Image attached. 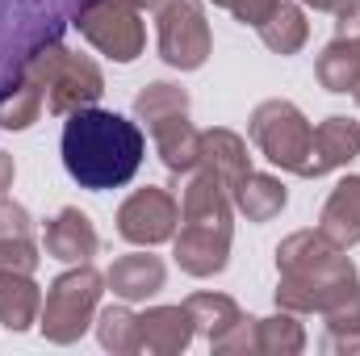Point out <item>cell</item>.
Returning <instances> with one entry per match:
<instances>
[{
    "mask_svg": "<svg viewBox=\"0 0 360 356\" xmlns=\"http://www.w3.org/2000/svg\"><path fill=\"white\" fill-rule=\"evenodd\" d=\"M143 130L109 109H76L63 126V168L80 189H122L143 164Z\"/></svg>",
    "mask_w": 360,
    "mask_h": 356,
    "instance_id": "obj_1",
    "label": "cell"
},
{
    "mask_svg": "<svg viewBox=\"0 0 360 356\" xmlns=\"http://www.w3.org/2000/svg\"><path fill=\"white\" fill-rule=\"evenodd\" d=\"M276 268H281L276 302L285 310L327 314V310L360 298L356 265L323 231H297V235H289L276 248Z\"/></svg>",
    "mask_w": 360,
    "mask_h": 356,
    "instance_id": "obj_2",
    "label": "cell"
},
{
    "mask_svg": "<svg viewBox=\"0 0 360 356\" xmlns=\"http://www.w3.org/2000/svg\"><path fill=\"white\" fill-rule=\"evenodd\" d=\"M231 205V189L205 164H197L180 197V235H172V256L188 276H214L226 268Z\"/></svg>",
    "mask_w": 360,
    "mask_h": 356,
    "instance_id": "obj_3",
    "label": "cell"
},
{
    "mask_svg": "<svg viewBox=\"0 0 360 356\" xmlns=\"http://www.w3.org/2000/svg\"><path fill=\"white\" fill-rule=\"evenodd\" d=\"M68 0H0V96L17 89L30 63L63 38Z\"/></svg>",
    "mask_w": 360,
    "mask_h": 356,
    "instance_id": "obj_4",
    "label": "cell"
},
{
    "mask_svg": "<svg viewBox=\"0 0 360 356\" xmlns=\"http://www.w3.org/2000/svg\"><path fill=\"white\" fill-rule=\"evenodd\" d=\"M134 113L147 122L168 172H193L201 160V134L188 122V96L176 84H147L134 96Z\"/></svg>",
    "mask_w": 360,
    "mask_h": 356,
    "instance_id": "obj_5",
    "label": "cell"
},
{
    "mask_svg": "<svg viewBox=\"0 0 360 356\" xmlns=\"http://www.w3.org/2000/svg\"><path fill=\"white\" fill-rule=\"evenodd\" d=\"M25 76L42 89V105H46V113H55V117H68V113H76V109H89V105H96V96L105 92L101 68L92 63L89 55L68 51L63 42L46 46V51L30 63Z\"/></svg>",
    "mask_w": 360,
    "mask_h": 356,
    "instance_id": "obj_6",
    "label": "cell"
},
{
    "mask_svg": "<svg viewBox=\"0 0 360 356\" xmlns=\"http://www.w3.org/2000/svg\"><path fill=\"white\" fill-rule=\"evenodd\" d=\"M101 285H105V276L92 265H76L46 289V302L38 310V327L51 344H76L89 331L92 310L101 302Z\"/></svg>",
    "mask_w": 360,
    "mask_h": 356,
    "instance_id": "obj_7",
    "label": "cell"
},
{
    "mask_svg": "<svg viewBox=\"0 0 360 356\" xmlns=\"http://www.w3.org/2000/svg\"><path fill=\"white\" fill-rule=\"evenodd\" d=\"M248 134H252V143L260 147L264 160H272L276 168L302 177V168L310 160L314 126L302 117V109L293 101H264V105H256V113L248 122Z\"/></svg>",
    "mask_w": 360,
    "mask_h": 356,
    "instance_id": "obj_8",
    "label": "cell"
},
{
    "mask_svg": "<svg viewBox=\"0 0 360 356\" xmlns=\"http://www.w3.org/2000/svg\"><path fill=\"white\" fill-rule=\"evenodd\" d=\"M155 34L168 68L193 72L210 59V25L197 0H155Z\"/></svg>",
    "mask_w": 360,
    "mask_h": 356,
    "instance_id": "obj_9",
    "label": "cell"
},
{
    "mask_svg": "<svg viewBox=\"0 0 360 356\" xmlns=\"http://www.w3.org/2000/svg\"><path fill=\"white\" fill-rule=\"evenodd\" d=\"M180 222V205L172 201V193L164 189H139L134 197H126V205L117 210V235L126 243H139V248H155V243H168L176 235Z\"/></svg>",
    "mask_w": 360,
    "mask_h": 356,
    "instance_id": "obj_10",
    "label": "cell"
},
{
    "mask_svg": "<svg viewBox=\"0 0 360 356\" xmlns=\"http://www.w3.org/2000/svg\"><path fill=\"white\" fill-rule=\"evenodd\" d=\"M356 155H360V122H352V117H327L323 126H314L310 160H306L302 177H327V172L344 168Z\"/></svg>",
    "mask_w": 360,
    "mask_h": 356,
    "instance_id": "obj_11",
    "label": "cell"
},
{
    "mask_svg": "<svg viewBox=\"0 0 360 356\" xmlns=\"http://www.w3.org/2000/svg\"><path fill=\"white\" fill-rule=\"evenodd\" d=\"M96 248H101V239H96V227L89 222V214L59 210V218L46 222V256L68 260V265H89Z\"/></svg>",
    "mask_w": 360,
    "mask_h": 356,
    "instance_id": "obj_12",
    "label": "cell"
},
{
    "mask_svg": "<svg viewBox=\"0 0 360 356\" xmlns=\"http://www.w3.org/2000/svg\"><path fill=\"white\" fill-rule=\"evenodd\" d=\"M0 268L4 272H34L38 268V243H34V222L30 214L0 197Z\"/></svg>",
    "mask_w": 360,
    "mask_h": 356,
    "instance_id": "obj_13",
    "label": "cell"
},
{
    "mask_svg": "<svg viewBox=\"0 0 360 356\" xmlns=\"http://www.w3.org/2000/svg\"><path fill=\"white\" fill-rule=\"evenodd\" d=\"M193 314L188 306H155L147 314H139V348L147 352H184L193 340Z\"/></svg>",
    "mask_w": 360,
    "mask_h": 356,
    "instance_id": "obj_14",
    "label": "cell"
},
{
    "mask_svg": "<svg viewBox=\"0 0 360 356\" xmlns=\"http://www.w3.org/2000/svg\"><path fill=\"white\" fill-rule=\"evenodd\" d=\"M319 231L335 248L360 243V177H344L331 189V197L323 205V218H319Z\"/></svg>",
    "mask_w": 360,
    "mask_h": 356,
    "instance_id": "obj_15",
    "label": "cell"
},
{
    "mask_svg": "<svg viewBox=\"0 0 360 356\" xmlns=\"http://www.w3.org/2000/svg\"><path fill=\"white\" fill-rule=\"evenodd\" d=\"M105 281L113 285L117 298L143 302V298H151V293L164 289V260L160 256H147V252L122 256V260H113V268L105 272Z\"/></svg>",
    "mask_w": 360,
    "mask_h": 356,
    "instance_id": "obj_16",
    "label": "cell"
},
{
    "mask_svg": "<svg viewBox=\"0 0 360 356\" xmlns=\"http://www.w3.org/2000/svg\"><path fill=\"white\" fill-rule=\"evenodd\" d=\"M197 164H205L226 189H235L239 180L252 172V164H248V143H243L235 130H205V134H201V160H197Z\"/></svg>",
    "mask_w": 360,
    "mask_h": 356,
    "instance_id": "obj_17",
    "label": "cell"
},
{
    "mask_svg": "<svg viewBox=\"0 0 360 356\" xmlns=\"http://www.w3.org/2000/svg\"><path fill=\"white\" fill-rule=\"evenodd\" d=\"M38 310H42V293L30 281V272L0 268V323L8 331H25L30 323H38Z\"/></svg>",
    "mask_w": 360,
    "mask_h": 356,
    "instance_id": "obj_18",
    "label": "cell"
},
{
    "mask_svg": "<svg viewBox=\"0 0 360 356\" xmlns=\"http://www.w3.org/2000/svg\"><path fill=\"white\" fill-rule=\"evenodd\" d=\"M231 201H235L252 222H269V218L281 214V205H285V184H281L276 177L248 172V177L231 189Z\"/></svg>",
    "mask_w": 360,
    "mask_h": 356,
    "instance_id": "obj_19",
    "label": "cell"
},
{
    "mask_svg": "<svg viewBox=\"0 0 360 356\" xmlns=\"http://www.w3.org/2000/svg\"><path fill=\"white\" fill-rule=\"evenodd\" d=\"M256 30H260L264 46L276 51V55H293V51H302V46H306V34H310V25H306L302 8H297V4H289V0H281V4L269 13V21H260Z\"/></svg>",
    "mask_w": 360,
    "mask_h": 356,
    "instance_id": "obj_20",
    "label": "cell"
},
{
    "mask_svg": "<svg viewBox=\"0 0 360 356\" xmlns=\"http://www.w3.org/2000/svg\"><path fill=\"white\" fill-rule=\"evenodd\" d=\"M188 314H193V327L214 344V340H222L235 323H243V310L226 298V293H193L188 302Z\"/></svg>",
    "mask_w": 360,
    "mask_h": 356,
    "instance_id": "obj_21",
    "label": "cell"
},
{
    "mask_svg": "<svg viewBox=\"0 0 360 356\" xmlns=\"http://www.w3.org/2000/svg\"><path fill=\"white\" fill-rule=\"evenodd\" d=\"M319 80L327 92H352L360 80V46L348 38H335L323 55H319Z\"/></svg>",
    "mask_w": 360,
    "mask_h": 356,
    "instance_id": "obj_22",
    "label": "cell"
},
{
    "mask_svg": "<svg viewBox=\"0 0 360 356\" xmlns=\"http://www.w3.org/2000/svg\"><path fill=\"white\" fill-rule=\"evenodd\" d=\"M42 109H46V105H42V89L25 76L17 89H8L0 96V126H4V130H25L30 122H38Z\"/></svg>",
    "mask_w": 360,
    "mask_h": 356,
    "instance_id": "obj_23",
    "label": "cell"
},
{
    "mask_svg": "<svg viewBox=\"0 0 360 356\" xmlns=\"http://www.w3.org/2000/svg\"><path fill=\"white\" fill-rule=\"evenodd\" d=\"M96 336L109 352H139V314H130L126 306H109L96 319Z\"/></svg>",
    "mask_w": 360,
    "mask_h": 356,
    "instance_id": "obj_24",
    "label": "cell"
},
{
    "mask_svg": "<svg viewBox=\"0 0 360 356\" xmlns=\"http://www.w3.org/2000/svg\"><path fill=\"white\" fill-rule=\"evenodd\" d=\"M306 336L293 319H260V352H302Z\"/></svg>",
    "mask_w": 360,
    "mask_h": 356,
    "instance_id": "obj_25",
    "label": "cell"
},
{
    "mask_svg": "<svg viewBox=\"0 0 360 356\" xmlns=\"http://www.w3.org/2000/svg\"><path fill=\"white\" fill-rule=\"evenodd\" d=\"M214 4L226 8V13H235L243 25H260V21H269V13L281 0H214Z\"/></svg>",
    "mask_w": 360,
    "mask_h": 356,
    "instance_id": "obj_26",
    "label": "cell"
},
{
    "mask_svg": "<svg viewBox=\"0 0 360 356\" xmlns=\"http://www.w3.org/2000/svg\"><path fill=\"white\" fill-rule=\"evenodd\" d=\"M323 352H360V323H327Z\"/></svg>",
    "mask_w": 360,
    "mask_h": 356,
    "instance_id": "obj_27",
    "label": "cell"
},
{
    "mask_svg": "<svg viewBox=\"0 0 360 356\" xmlns=\"http://www.w3.org/2000/svg\"><path fill=\"white\" fill-rule=\"evenodd\" d=\"M335 38H348V42H356V46H360V0H356V4H348V8H340Z\"/></svg>",
    "mask_w": 360,
    "mask_h": 356,
    "instance_id": "obj_28",
    "label": "cell"
},
{
    "mask_svg": "<svg viewBox=\"0 0 360 356\" xmlns=\"http://www.w3.org/2000/svg\"><path fill=\"white\" fill-rule=\"evenodd\" d=\"M8 184H13V155L0 151V197L8 193Z\"/></svg>",
    "mask_w": 360,
    "mask_h": 356,
    "instance_id": "obj_29",
    "label": "cell"
},
{
    "mask_svg": "<svg viewBox=\"0 0 360 356\" xmlns=\"http://www.w3.org/2000/svg\"><path fill=\"white\" fill-rule=\"evenodd\" d=\"M306 4H314V8H323V13H340V8H348V4H356V0H306Z\"/></svg>",
    "mask_w": 360,
    "mask_h": 356,
    "instance_id": "obj_30",
    "label": "cell"
},
{
    "mask_svg": "<svg viewBox=\"0 0 360 356\" xmlns=\"http://www.w3.org/2000/svg\"><path fill=\"white\" fill-rule=\"evenodd\" d=\"M352 92H356V105H360V80H356V89H352Z\"/></svg>",
    "mask_w": 360,
    "mask_h": 356,
    "instance_id": "obj_31",
    "label": "cell"
}]
</instances>
